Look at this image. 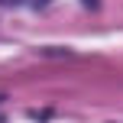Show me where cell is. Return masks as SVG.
Returning a JSON list of instances; mask_svg holds the SVG:
<instances>
[{"label": "cell", "mask_w": 123, "mask_h": 123, "mask_svg": "<svg viewBox=\"0 0 123 123\" xmlns=\"http://www.w3.org/2000/svg\"><path fill=\"white\" fill-rule=\"evenodd\" d=\"M6 3H26V0H6Z\"/></svg>", "instance_id": "1"}]
</instances>
